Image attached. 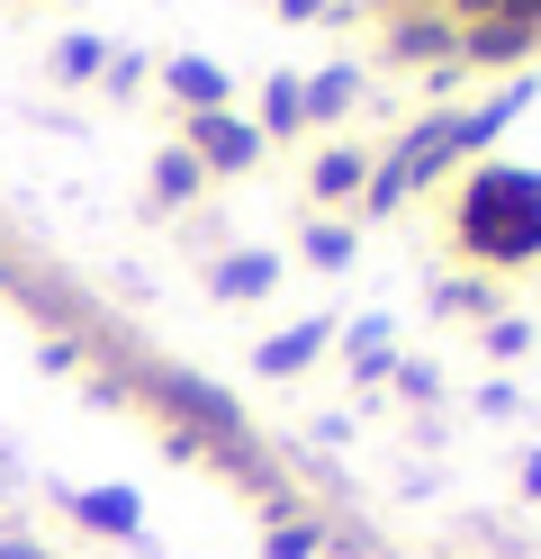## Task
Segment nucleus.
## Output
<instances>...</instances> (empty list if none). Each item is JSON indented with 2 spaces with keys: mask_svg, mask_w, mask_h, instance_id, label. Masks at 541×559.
<instances>
[{
  "mask_svg": "<svg viewBox=\"0 0 541 559\" xmlns=\"http://www.w3.org/2000/svg\"><path fill=\"white\" fill-rule=\"evenodd\" d=\"M82 514H91V523H118V533L136 523V506H127V497H82Z\"/></svg>",
  "mask_w": 541,
  "mask_h": 559,
  "instance_id": "nucleus-2",
  "label": "nucleus"
},
{
  "mask_svg": "<svg viewBox=\"0 0 541 559\" xmlns=\"http://www.w3.org/2000/svg\"><path fill=\"white\" fill-rule=\"evenodd\" d=\"M460 243L469 253H496V262H532L541 253V190L487 171V181L469 190V207H460Z\"/></svg>",
  "mask_w": 541,
  "mask_h": 559,
  "instance_id": "nucleus-1",
  "label": "nucleus"
},
{
  "mask_svg": "<svg viewBox=\"0 0 541 559\" xmlns=\"http://www.w3.org/2000/svg\"><path fill=\"white\" fill-rule=\"evenodd\" d=\"M0 559H46V550H36V542H19V533H10V542H0Z\"/></svg>",
  "mask_w": 541,
  "mask_h": 559,
  "instance_id": "nucleus-3",
  "label": "nucleus"
}]
</instances>
